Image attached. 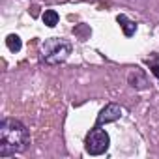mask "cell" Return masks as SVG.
<instances>
[{
    "instance_id": "7",
    "label": "cell",
    "mask_w": 159,
    "mask_h": 159,
    "mask_svg": "<svg viewBox=\"0 0 159 159\" xmlns=\"http://www.w3.org/2000/svg\"><path fill=\"white\" fill-rule=\"evenodd\" d=\"M41 19H43V23H45L47 26H51V28H52V26H56V25H58V19H60V17H58V13H56L54 10H47V11L43 13V17H41Z\"/></svg>"
},
{
    "instance_id": "1",
    "label": "cell",
    "mask_w": 159,
    "mask_h": 159,
    "mask_svg": "<svg viewBox=\"0 0 159 159\" xmlns=\"http://www.w3.org/2000/svg\"><path fill=\"white\" fill-rule=\"evenodd\" d=\"M30 142L28 129L23 122L15 118H6L0 124V155L10 157L19 152H25Z\"/></svg>"
},
{
    "instance_id": "4",
    "label": "cell",
    "mask_w": 159,
    "mask_h": 159,
    "mask_svg": "<svg viewBox=\"0 0 159 159\" xmlns=\"http://www.w3.org/2000/svg\"><path fill=\"white\" fill-rule=\"evenodd\" d=\"M122 112H124V111H122L120 105H116V103H109V105L99 112L96 125H103V124H109V122H116V120H120Z\"/></svg>"
},
{
    "instance_id": "5",
    "label": "cell",
    "mask_w": 159,
    "mask_h": 159,
    "mask_svg": "<svg viewBox=\"0 0 159 159\" xmlns=\"http://www.w3.org/2000/svg\"><path fill=\"white\" fill-rule=\"evenodd\" d=\"M116 21H118V25L122 26V30H124V34H125L127 38H131V36L135 34L137 25H135L129 17H125V15H118V17H116Z\"/></svg>"
},
{
    "instance_id": "6",
    "label": "cell",
    "mask_w": 159,
    "mask_h": 159,
    "mask_svg": "<svg viewBox=\"0 0 159 159\" xmlns=\"http://www.w3.org/2000/svg\"><path fill=\"white\" fill-rule=\"evenodd\" d=\"M6 45H8V49H10L11 52H19V51H21V47H23L21 38H19V36H15V34H10V36L6 38Z\"/></svg>"
},
{
    "instance_id": "8",
    "label": "cell",
    "mask_w": 159,
    "mask_h": 159,
    "mask_svg": "<svg viewBox=\"0 0 159 159\" xmlns=\"http://www.w3.org/2000/svg\"><path fill=\"white\" fill-rule=\"evenodd\" d=\"M146 62H148V66H150L152 73L159 79V54H153V56H152V58H148Z\"/></svg>"
},
{
    "instance_id": "2",
    "label": "cell",
    "mask_w": 159,
    "mask_h": 159,
    "mask_svg": "<svg viewBox=\"0 0 159 159\" xmlns=\"http://www.w3.org/2000/svg\"><path fill=\"white\" fill-rule=\"evenodd\" d=\"M71 43L64 38H49L41 43V60L49 66H56L67 60Z\"/></svg>"
},
{
    "instance_id": "3",
    "label": "cell",
    "mask_w": 159,
    "mask_h": 159,
    "mask_svg": "<svg viewBox=\"0 0 159 159\" xmlns=\"http://www.w3.org/2000/svg\"><path fill=\"white\" fill-rule=\"evenodd\" d=\"M111 144V137L105 129H101V125H96L94 129H90V133L86 135L84 140V148L90 155H101L109 150Z\"/></svg>"
}]
</instances>
